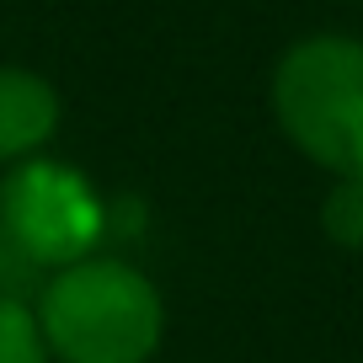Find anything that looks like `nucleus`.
I'll list each match as a JSON object with an SVG mask.
<instances>
[{
	"instance_id": "4",
	"label": "nucleus",
	"mask_w": 363,
	"mask_h": 363,
	"mask_svg": "<svg viewBox=\"0 0 363 363\" xmlns=\"http://www.w3.org/2000/svg\"><path fill=\"white\" fill-rule=\"evenodd\" d=\"M65 123L59 86L33 65H0V166L43 155Z\"/></svg>"
},
{
	"instance_id": "6",
	"label": "nucleus",
	"mask_w": 363,
	"mask_h": 363,
	"mask_svg": "<svg viewBox=\"0 0 363 363\" xmlns=\"http://www.w3.org/2000/svg\"><path fill=\"white\" fill-rule=\"evenodd\" d=\"M320 230L331 246L363 251V177H331L320 198Z\"/></svg>"
},
{
	"instance_id": "3",
	"label": "nucleus",
	"mask_w": 363,
	"mask_h": 363,
	"mask_svg": "<svg viewBox=\"0 0 363 363\" xmlns=\"http://www.w3.org/2000/svg\"><path fill=\"white\" fill-rule=\"evenodd\" d=\"M0 225L11 230L16 251L33 267H69L91 257L107 235V203L91 187L86 171L65 166L54 155H33L22 166H6L0 182Z\"/></svg>"
},
{
	"instance_id": "5",
	"label": "nucleus",
	"mask_w": 363,
	"mask_h": 363,
	"mask_svg": "<svg viewBox=\"0 0 363 363\" xmlns=\"http://www.w3.org/2000/svg\"><path fill=\"white\" fill-rule=\"evenodd\" d=\"M0 363H54L38 305L22 294H0Z\"/></svg>"
},
{
	"instance_id": "2",
	"label": "nucleus",
	"mask_w": 363,
	"mask_h": 363,
	"mask_svg": "<svg viewBox=\"0 0 363 363\" xmlns=\"http://www.w3.org/2000/svg\"><path fill=\"white\" fill-rule=\"evenodd\" d=\"M272 123L326 177H363V38L305 33L267 80Z\"/></svg>"
},
{
	"instance_id": "1",
	"label": "nucleus",
	"mask_w": 363,
	"mask_h": 363,
	"mask_svg": "<svg viewBox=\"0 0 363 363\" xmlns=\"http://www.w3.org/2000/svg\"><path fill=\"white\" fill-rule=\"evenodd\" d=\"M33 305L54 363H150L166 342V299L128 257L91 251L54 267Z\"/></svg>"
}]
</instances>
